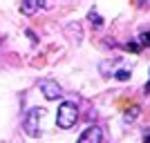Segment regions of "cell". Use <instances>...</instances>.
<instances>
[{
    "label": "cell",
    "mask_w": 150,
    "mask_h": 143,
    "mask_svg": "<svg viewBox=\"0 0 150 143\" xmlns=\"http://www.w3.org/2000/svg\"><path fill=\"white\" fill-rule=\"evenodd\" d=\"M76 118H79V107H76V103L63 101L61 105H58V112H56V125L61 130H69V128H74Z\"/></svg>",
    "instance_id": "cell-1"
},
{
    "label": "cell",
    "mask_w": 150,
    "mask_h": 143,
    "mask_svg": "<svg viewBox=\"0 0 150 143\" xmlns=\"http://www.w3.org/2000/svg\"><path fill=\"white\" fill-rule=\"evenodd\" d=\"M40 116H43V107H31L29 112L25 114V118H23V130L29 134V137H40Z\"/></svg>",
    "instance_id": "cell-2"
},
{
    "label": "cell",
    "mask_w": 150,
    "mask_h": 143,
    "mask_svg": "<svg viewBox=\"0 0 150 143\" xmlns=\"http://www.w3.org/2000/svg\"><path fill=\"white\" fill-rule=\"evenodd\" d=\"M38 89L43 92V96L47 101H58L63 96V89L56 81H52V78H43V81L38 83Z\"/></svg>",
    "instance_id": "cell-3"
},
{
    "label": "cell",
    "mask_w": 150,
    "mask_h": 143,
    "mask_svg": "<svg viewBox=\"0 0 150 143\" xmlns=\"http://www.w3.org/2000/svg\"><path fill=\"white\" fill-rule=\"evenodd\" d=\"M101 141H103V132H101V128H99V125H90L88 130L79 137L76 143H101Z\"/></svg>",
    "instance_id": "cell-4"
},
{
    "label": "cell",
    "mask_w": 150,
    "mask_h": 143,
    "mask_svg": "<svg viewBox=\"0 0 150 143\" xmlns=\"http://www.w3.org/2000/svg\"><path fill=\"white\" fill-rule=\"evenodd\" d=\"M40 7H43V2H40V0H25V2L20 5V11L25 13V16H31V13H36Z\"/></svg>",
    "instance_id": "cell-5"
},
{
    "label": "cell",
    "mask_w": 150,
    "mask_h": 143,
    "mask_svg": "<svg viewBox=\"0 0 150 143\" xmlns=\"http://www.w3.org/2000/svg\"><path fill=\"white\" fill-rule=\"evenodd\" d=\"M114 74V78H117V81H130V69H119V72H112Z\"/></svg>",
    "instance_id": "cell-6"
},
{
    "label": "cell",
    "mask_w": 150,
    "mask_h": 143,
    "mask_svg": "<svg viewBox=\"0 0 150 143\" xmlns=\"http://www.w3.org/2000/svg\"><path fill=\"white\" fill-rule=\"evenodd\" d=\"M144 45H150V31H141L139 34V47H144Z\"/></svg>",
    "instance_id": "cell-7"
},
{
    "label": "cell",
    "mask_w": 150,
    "mask_h": 143,
    "mask_svg": "<svg viewBox=\"0 0 150 143\" xmlns=\"http://www.w3.org/2000/svg\"><path fill=\"white\" fill-rule=\"evenodd\" d=\"M90 20H92V25H96V27L103 25V20H101V16L96 11H90Z\"/></svg>",
    "instance_id": "cell-8"
},
{
    "label": "cell",
    "mask_w": 150,
    "mask_h": 143,
    "mask_svg": "<svg viewBox=\"0 0 150 143\" xmlns=\"http://www.w3.org/2000/svg\"><path fill=\"white\" fill-rule=\"evenodd\" d=\"M137 114H139V107H132V110H128V112H125V121H132V118H134V116H137Z\"/></svg>",
    "instance_id": "cell-9"
},
{
    "label": "cell",
    "mask_w": 150,
    "mask_h": 143,
    "mask_svg": "<svg viewBox=\"0 0 150 143\" xmlns=\"http://www.w3.org/2000/svg\"><path fill=\"white\" fill-rule=\"evenodd\" d=\"M144 92H146V94H148V96H150V78H148V83H146V87H144Z\"/></svg>",
    "instance_id": "cell-10"
},
{
    "label": "cell",
    "mask_w": 150,
    "mask_h": 143,
    "mask_svg": "<svg viewBox=\"0 0 150 143\" xmlns=\"http://www.w3.org/2000/svg\"><path fill=\"white\" fill-rule=\"evenodd\" d=\"M146 143H150V134H148V137H146Z\"/></svg>",
    "instance_id": "cell-11"
}]
</instances>
